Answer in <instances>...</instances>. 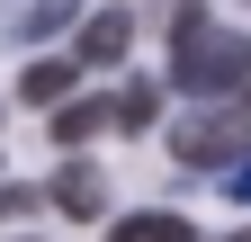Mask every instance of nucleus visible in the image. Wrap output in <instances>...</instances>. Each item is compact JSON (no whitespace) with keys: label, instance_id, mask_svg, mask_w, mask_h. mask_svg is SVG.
<instances>
[{"label":"nucleus","instance_id":"1","mask_svg":"<svg viewBox=\"0 0 251 242\" xmlns=\"http://www.w3.org/2000/svg\"><path fill=\"white\" fill-rule=\"evenodd\" d=\"M171 81L188 90V99H242L251 36H233V27H215L198 9H179V27H171Z\"/></svg>","mask_w":251,"mask_h":242},{"label":"nucleus","instance_id":"2","mask_svg":"<svg viewBox=\"0 0 251 242\" xmlns=\"http://www.w3.org/2000/svg\"><path fill=\"white\" fill-rule=\"evenodd\" d=\"M171 162H251V117L242 108H206L171 126Z\"/></svg>","mask_w":251,"mask_h":242},{"label":"nucleus","instance_id":"3","mask_svg":"<svg viewBox=\"0 0 251 242\" xmlns=\"http://www.w3.org/2000/svg\"><path fill=\"white\" fill-rule=\"evenodd\" d=\"M126 45H135L126 9H90V27H81V63H126Z\"/></svg>","mask_w":251,"mask_h":242},{"label":"nucleus","instance_id":"4","mask_svg":"<svg viewBox=\"0 0 251 242\" xmlns=\"http://www.w3.org/2000/svg\"><path fill=\"white\" fill-rule=\"evenodd\" d=\"M108 242H198V224H188V216H171V206H144V216L108 224Z\"/></svg>","mask_w":251,"mask_h":242},{"label":"nucleus","instance_id":"5","mask_svg":"<svg viewBox=\"0 0 251 242\" xmlns=\"http://www.w3.org/2000/svg\"><path fill=\"white\" fill-rule=\"evenodd\" d=\"M72 18H81V0H27V9L9 18V36H18V45H45V36H63Z\"/></svg>","mask_w":251,"mask_h":242},{"label":"nucleus","instance_id":"6","mask_svg":"<svg viewBox=\"0 0 251 242\" xmlns=\"http://www.w3.org/2000/svg\"><path fill=\"white\" fill-rule=\"evenodd\" d=\"M54 206H63V216H99V206H108V189H99V170H90V162H72V170L54 179Z\"/></svg>","mask_w":251,"mask_h":242},{"label":"nucleus","instance_id":"7","mask_svg":"<svg viewBox=\"0 0 251 242\" xmlns=\"http://www.w3.org/2000/svg\"><path fill=\"white\" fill-rule=\"evenodd\" d=\"M63 90H72V63H27V72H18V99H27V108H54Z\"/></svg>","mask_w":251,"mask_h":242},{"label":"nucleus","instance_id":"8","mask_svg":"<svg viewBox=\"0 0 251 242\" xmlns=\"http://www.w3.org/2000/svg\"><path fill=\"white\" fill-rule=\"evenodd\" d=\"M99 126H108V99H72V108H54V135H63V144H90Z\"/></svg>","mask_w":251,"mask_h":242},{"label":"nucleus","instance_id":"9","mask_svg":"<svg viewBox=\"0 0 251 242\" xmlns=\"http://www.w3.org/2000/svg\"><path fill=\"white\" fill-rule=\"evenodd\" d=\"M117 126H152V90H126V99H117Z\"/></svg>","mask_w":251,"mask_h":242},{"label":"nucleus","instance_id":"10","mask_svg":"<svg viewBox=\"0 0 251 242\" xmlns=\"http://www.w3.org/2000/svg\"><path fill=\"white\" fill-rule=\"evenodd\" d=\"M225 197H242V206H251V162H233V170H225Z\"/></svg>","mask_w":251,"mask_h":242},{"label":"nucleus","instance_id":"11","mask_svg":"<svg viewBox=\"0 0 251 242\" xmlns=\"http://www.w3.org/2000/svg\"><path fill=\"white\" fill-rule=\"evenodd\" d=\"M233 242H251V233H233Z\"/></svg>","mask_w":251,"mask_h":242}]
</instances>
